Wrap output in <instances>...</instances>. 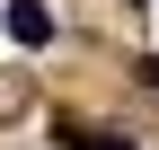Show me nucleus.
I'll use <instances>...</instances> for the list:
<instances>
[{
	"label": "nucleus",
	"mask_w": 159,
	"mask_h": 150,
	"mask_svg": "<svg viewBox=\"0 0 159 150\" xmlns=\"http://www.w3.org/2000/svg\"><path fill=\"white\" fill-rule=\"evenodd\" d=\"M62 150H133V141L106 133V124H62Z\"/></svg>",
	"instance_id": "obj_2"
},
{
	"label": "nucleus",
	"mask_w": 159,
	"mask_h": 150,
	"mask_svg": "<svg viewBox=\"0 0 159 150\" xmlns=\"http://www.w3.org/2000/svg\"><path fill=\"white\" fill-rule=\"evenodd\" d=\"M142 80H150V88H159V53H150V71H142Z\"/></svg>",
	"instance_id": "obj_3"
},
{
	"label": "nucleus",
	"mask_w": 159,
	"mask_h": 150,
	"mask_svg": "<svg viewBox=\"0 0 159 150\" xmlns=\"http://www.w3.org/2000/svg\"><path fill=\"white\" fill-rule=\"evenodd\" d=\"M0 27H9V44H27V53L53 44V9H44V0H9V9H0Z\"/></svg>",
	"instance_id": "obj_1"
}]
</instances>
